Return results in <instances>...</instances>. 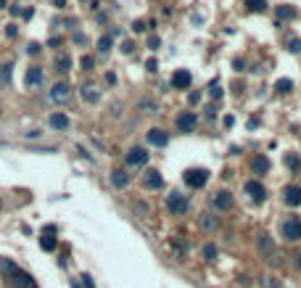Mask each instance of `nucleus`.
Instances as JSON below:
<instances>
[{
	"label": "nucleus",
	"mask_w": 301,
	"mask_h": 288,
	"mask_svg": "<svg viewBox=\"0 0 301 288\" xmlns=\"http://www.w3.org/2000/svg\"><path fill=\"white\" fill-rule=\"evenodd\" d=\"M3 6H6V0H0V8H3Z\"/></svg>",
	"instance_id": "nucleus-46"
},
{
	"label": "nucleus",
	"mask_w": 301,
	"mask_h": 288,
	"mask_svg": "<svg viewBox=\"0 0 301 288\" xmlns=\"http://www.w3.org/2000/svg\"><path fill=\"white\" fill-rule=\"evenodd\" d=\"M42 77H45V74H42L40 66H29L27 74H24V85L27 87H37V85H42Z\"/></svg>",
	"instance_id": "nucleus-17"
},
{
	"label": "nucleus",
	"mask_w": 301,
	"mask_h": 288,
	"mask_svg": "<svg viewBox=\"0 0 301 288\" xmlns=\"http://www.w3.org/2000/svg\"><path fill=\"white\" fill-rule=\"evenodd\" d=\"M11 77H13V64H0V90L11 87Z\"/></svg>",
	"instance_id": "nucleus-20"
},
{
	"label": "nucleus",
	"mask_w": 301,
	"mask_h": 288,
	"mask_svg": "<svg viewBox=\"0 0 301 288\" xmlns=\"http://www.w3.org/2000/svg\"><path fill=\"white\" fill-rule=\"evenodd\" d=\"M48 125H51L53 130H69V116L66 114H51V119H48Z\"/></svg>",
	"instance_id": "nucleus-21"
},
{
	"label": "nucleus",
	"mask_w": 301,
	"mask_h": 288,
	"mask_svg": "<svg viewBox=\"0 0 301 288\" xmlns=\"http://www.w3.org/2000/svg\"><path fill=\"white\" fill-rule=\"evenodd\" d=\"M269 166H272V164H269V156H264V154H257L251 159V172L253 175H267Z\"/></svg>",
	"instance_id": "nucleus-16"
},
{
	"label": "nucleus",
	"mask_w": 301,
	"mask_h": 288,
	"mask_svg": "<svg viewBox=\"0 0 301 288\" xmlns=\"http://www.w3.org/2000/svg\"><path fill=\"white\" fill-rule=\"evenodd\" d=\"M143 185H146L148 190H158V188H164V177L158 170H148L146 177H143Z\"/></svg>",
	"instance_id": "nucleus-14"
},
{
	"label": "nucleus",
	"mask_w": 301,
	"mask_h": 288,
	"mask_svg": "<svg viewBox=\"0 0 301 288\" xmlns=\"http://www.w3.org/2000/svg\"><path fill=\"white\" fill-rule=\"evenodd\" d=\"M169 82H172L174 90H188L190 85H193V74H190L188 69H177V71L172 74V80H169Z\"/></svg>",
	"instance_id": "nucleus-11"
},
{
	"label": "nucleus",
	"mask_w": 301,
	"mask_h": 288,
	"mask_svg": "<svg viewBox=\"0 0 301 288\" xmlns=\"http://www.w3.org/2000/svg\"><path fill=\"white\" fill-rule=\"evenodd\" d=\"M79 283H82L85 288H95V283H92V278H90V275H79Z\"/></svg>",
	"instance_id": "nucleus-34"
},
{
	"label": "nucleus",
	"mask_w": 301,
	"mask_h": 288,
	"mask_svg": "<svg viewBox=\"0 0 301 288\" xmlns=\"http://www.w3.org/2000/svg\"><path fill=\"white\" fill-rule=\"evenodd\" d=\"M209 95H212L214 101H217V98L222 101V87H219V82H212V87H209Z\"/></svg>",
	"instance_id": "nucleus-31"
},
{
	"label": "nucleus",
	"mask_w": 301,
	"mask_h": 288,
	"mask_svg": "<svg viewBox=\"0 0 301 288\" xmlns=\"http://www.w3.org/2000/svg\"><path fill=\"white\" fill-rule=\"evenodd\" d=\"M288 53H301V40L298 37H291L288 40Z\"/></svg>",
	"instance_id": "nucleus-29"
},
{
	"label": "nucleus",
	"mask_w": 301,
	"mask_h": 288,
	"mask_svg": "<svg viewBox=\"0 0 301 288\" xmlns=\"http://www.w3.org/2000/svg\"><path fill=\"white\" fill-rule=\"evenodd\" d=\"M40 51H42V48H40V45H37V42H32V45H29V53H32V56H37Z\"/></svg>",
	"instance_id": "nucleus-41"
},
{
	"label": "nucleus",
	"mask_w": 301,
	"mask_h": 288,
	"mask_svg": "<svg viewBox=\"0 0 301 288\" xmlns=\"http://www.w3.org/2000/svg\"><path fill=\"white\" fill-rule=\"evenodd\" d=\"M275 90H277V93H291V90H293V82H291V80H277V82H275Z\"/></svg>",
	"instance_id": "nucleus-28"
},
{
	"label": "nucleus",
	"mask_w": 301,
	"mask_h": 288,
	"mask_svg": "<svg viewBox=\"0 0 301 288\" xmlns=\"http://www.w3.org/2000/svg\"><path fill=\"white\" fill-rule=\"evenodd\" d=\"M79 66H82V71H90V69L95 66V61H92V56H82V61H79Z\"/></svg>",
	"instance_id": "nucleus-30"
},
{
	"label": "nucleus",
	"mask_w": 301,
	"mask_h": 288,
	"mask_svg": "<svg viewBox=\"0 0 301 288\" xmlns=\"http://www.w3.org/2000/svg\"><path fill=\"white\" fill-rule=\"evenodd\" d=\"M188 206H190V204H188V196H182V193H177V190L167 196V211H169V214L180 217V214H185V211H188Z\"/></svg>",
	"instance_id": "nucleus-5"
},
{
	"label": "nucleus",
	"mask_w": 301,
	"mask_h": 288,
	"mask_svg": "<svg viewBox=\"0 0 301 288\" xmlns=\"http://www.w3.org/2000/svg\"><path fill=\"white\" fill-rule=\"evenodd\" d=\"M201 256L206 262H217L219 259V249H217V244H203L201 246Z\"/></svg>",
	"instance_id": "nucleus-23"
},
{
	"label": "nucleus",
	"mask_w": 301,
	"mask_h": 288,
	"mask_svg": "<svg viewBox=\"0 0 301 288\" xmlns=\"http://www.w3.org/2000/svg\"><path fill=\"white\" fill-rule=\"evenodd\" d=\"M257 249L262 256H267L269 262H272V256H275V244H272V238H269L267 233H259L257 235Z\"/></svg>",
	"instance_id": "nucleus-13"
},
{
	"label": "nucleus",
	"mask_w": 301,
	"mask_h": 288,
	"mask_svg": "<svg viewBox=\"0 0 301 288\" xmlns=\"http://www.w3.org/2000/svg\"><path fill=\"white\" fill-rule=\"evenodd\" d=\"M6 35H8V37H16V24H8V29H6Z\"/></svg>",
	"instance_id": "nucleus-42"
},
{
	"label": "nucleus",
	"mask_w": 301,
	"mask_h": 288,
	"mask_svg": "<svg viewBox=\"0 0 301 288\" xmlns=\"http://www.w3.org/2000/svg\"><path fill=\"white\" fill-rule=\"evenodd\" d=\"M246 8L251 13H264L267 11V0H246Z\"/></svg>",
	"instance_id": "nucleus-25"
},
{
	"label": "nucleus",
	"mask_w": 301,
	"mask_h": 288,
	"mask_svg": "<svg viewBox=\"0 0 301 288\" xmlns=\"http://www.w3.org/2000/svg\"><path fill=\"white\" fill-rule=\"evenodd\" d=\"M243 193L248 196L251 204H264L267 201V188L262 185V180H248L243 185Z\"/></svg>",
	"instance_id": "nucleus-4"
},
{
	"label": "nucleus",
	"mask_w": 301,
	"mask_h": 288,
	"mask_svg": "<svg viewBox=\"0 0 301 288\" xmlns=\"http://www.w3.org/2000/svg\"><path fill=\"white\" fill-rule=\"evenodd\" d=\"M198 98H201V93H190V95H188L190 103H198Z\"/></svg>",
	"instance_id": "nucleus-43"
},
{
	"label": "nucleus",
	"mask_w": 301,
	"mask_h": 288,
	"mask_svg": "<svg viewBox=\"0 0 301 288\" xmlns=\"http://www.w3.org/2000/svg\"><path fill=\"white\" fill-rule=\"evenodd\" d=\"M111 45H114V35H103V37L98 40V51H101V53H108Z\"/></svg>",
	"instance_id": "nucleus-27"
},
{
	"label": "nucleus",
	"mask_w": 301,
	"mask_h": 288,
	"mask_svg": "<svg viewBox=\"0 0 301 288\" xmlns=\"http://www.w3.org/2000/svg\"><path fill=\"white\" fill-rule=\"evenodd\" d=\"M293 16H296V8H293V6H280V8H277V19L291 21Z\"/></svg>",
	"instance_id": "nucleus-26"
},
{
	"label": "nucleus",
	"mask_w": 301,
	"mask_h": 288,
	"mask_svg": "<svg viewBox=\"0 0 301 288\" xmlns=\"http://www.w3.org/2000/svg\"><path fill=\"white\" fill-rule=\"evenodd\" d=\"M158 45H161V40H158V37H151V40H148V48H151V51H158Z\"/></svg>",
	"instance_id": "nucleus-38"
},
{
	"label": "nucleus",
	"mask_w": 301,
	"mask_h": 288,
	"mask_svg": "<svg viewBox=\"0 0 301 288\" xmlns=\"http://www.w3.org/2000/svg\"><path fill=\"white\" fill-rule=\"evenodd\" d=\"M0 114H3V111H0Z\"/></svg>",
	"instance_id": "nucleus-47"
},
{
	"label": "nucleus",
	"mask_w": 301,
	"mask_h": 288,
	"mask_svg": "<svg viewBox=\"0 0 301 288\" xmlns=\"http://www.w3.org/2000/svg\"><path fill=\"white\" fill-rule=\"evenodd\" d=\"M280 238L288 244H298L301 241V220L296 214H288L280 220Z\"/></svg>",
	"instance_id": "nucleus-2"
},
{
	"label": "nucleus",
	"mask_w": 301,
	"mask_h": 288,
	"mask_svg": "<svg viewBox=\"0 0 301 288\" xmlns=\"http://www.w3.org/2000/svg\"><path fill=\"white\" fill-rule=\"evenodd\" d=\"M283 204L285 206H291V209H296V206H301V185L298 183H291V185H285L283 188Z\"/></svg>",
	"instance_id": "nucleus-8"
},
{
	"label": "nucleus",
	"mask_w": 301,
	"mask_h": 288,
	"mask_svg": "<svg viewBox=\"0 0 301 288\" xmlns=\"http://www.w3.org/2000/svg\"><path fill=\"white\" fill-rule=\"evenodd\" d=\"M233 204H235V199H233L230 190H217V193L212 196V209L217 211V214H219V211H230Z\"/></svg>",
	"instance_id": "nucleus-7"
},
{
	"label": "nucleus",
	"mask_w": 301,
	"mask_h": 288,
	"mask_svg": "<svg viewBox=\"0 0 301 288\" xmlns=\"http://www.w3.org/2000/svg\"><path fill=\"white\" fill-rule=\"evenodd\" d=\"M285 164H288V166H291V170H298V166H301L298 156H293V154H288V156H285Z\"/></svg>",
	"instance_id": "nucleus-32"
},
{
	"label": "nucleus",
	"mask_w": 301,
	"mask_h": 288,
	"mask_svg": "<svg viewBox=\"0 0 301 288\" xmlns=\"http://www.w3.org/2000/svg\"><path fill=\"white\" fill-rule=\"evenodd\" d=\"M182 180H185V185L188 188H203L206 183H209V170H203V166H193V170H188L185 175H182Z\"/></svg>",
	"instance_id": "nucleus-3"
},
{
	"label": "nucleus",
	"mask_w": 301,
	"mask_h": 288,
	"mask_svg": "<svg viewBox=\"0 0 301 288\" xmlns=\"http://www.w3.org/2000/svg\"><path fill=\"white\" fill-rule=\"evenodd\" d=\"M53 6L56 8H63V6H66V0H53Z\"/></svg>",
	"instance_id": "nucleus-44"
},
{
	"label": "nucleus",
	"mask_w": 301,
	"mask_h": 288,
	"mask_svg": "<svg viewBox=\"0 0 301 288\" xmlns=\"http://www.w3.org/2000/svg\"><path fill=\"white\" fill-rule=\"evenodd\" d=\"M72 288H85V285L79 283V278H77V280H72Z\"/></svg>",
	"instance_id": "nucleus-45"
},
{
	"label": "nucleus",
	"mask_w": 301,
	"mask_h": 288,
	"mask_svg": "<svg viewBox=\"0 0 301 288\" xmlns=\"http://www.w3.org/2000/svg\"><path fill=\"white\" fill-rule=\"evenodd\" d=\"M124 164L127 166H146L148 164V151L143 148V146H132L124 154Z\"/></svg>",
	"instance_id": "nucleus-6"
},
{
	"label": "nucleus",
	"mask_w": 301,
	"mask_h": 288,
	"mask_svg": "<svg viewBox=\"0 0 301 288\" xmlns=\"http://www.w3.org/2000/svg\"><path fill=\"white\" fill-rule=\"evenodd\" d=\"M146 140H148V146L164 148V146L169 143V132H167V130H161V127H151V130H148V135H146Z\"/></svg>",
	"instance_id": "nucleus-12"
},
{
	"label": "nucleus",
	"mask_w": 301,
	"mask_h": 288,
	"mask_svg": "<svg viewBox=\"0 0 301 288\" xmlns=\"http://www.w3.org/2000/svg\"><path fill=\"white\" fill-rule=\"evenodd\" d=\"M140 109H146V111H156V106H153L151 101H143V103H140Z\"/></svg>",
	"instance_id": "nucleus-40"
},
{
	"label": "nucleus",
	"mask_w": 301,
	"mask_h": 288,
	"mask_svg": "<svg viewBox=\"0 0 301 288\" xmlns=\"http://www.w3.org/2000/svg\"><path fill=\"white\" fill-rule=\"evenodd\" d=\"M56 71H61V74L72 71V56L69 53H58L56 56Z\"/></svg>",
	"instance_id": "nucleus-22"
},
{
	"label": "nucleus",
	"mask_w": 301,
	"mask_h": 288,
	"mask_svg": "<svg viewBox=\"0 0 301 288\" xmlns=\"http://www.w3.org/2000/svg\"><path fill=\"white\" fill-rule=\"evenodd\" d=\"M135 209L140 211V214H143V217H148V214H151V209H148L146 204H135Z\"/></svg>",
	"instance_id": "nucleus-37"
},
{
	"label": "nucleus",
	"mask_w": 301,
	"mask_h": 288,
	"mask_svg": "<svg viewBox=\"0 0 301 288\" xmlns=\"http://www.w3.org/2000/svg\"><path fill=\"white\" fill-rule=\"evenodd\" d=\"M53 233H56V227L48 225L45 233L40 235V249H42V251H53V249H56V238H53Z\"/></svg>",
	"instance_id": "nucleus-18"
},
{
	"label": "nucleus",
	"mask_w": 301,
	"mask_h": 288,
	"mask_svg": "<svg viewBox=\"0 0 301 288\" xmlns=\"http://www.w3.org/2000/svg\"><path fill=\"white\" fill-rule=\"evenodd\" d=\"M82 98H85L87 103H95V101H98V98H101V93H98V87H92V85H85V87H82Z\"/></svg>",
	"instance_id": "nucleus-24"
},
{
	"label": "nucleus",
	"mask_w": 301,
	"mask_h": 288,
	"mask_svg": "<svg viewBox=\"0 0 301 288\" xmlns=\"http://www.w3.org/2000/svg\"><path fill=\"white\" fill-rule=\"evenodd\" d=\"M0 272H3V278L8 280L11 288H37V280L32 278L27 270H21L19 265L6 259V256H0Z\"/></svg>",
	"instance_id": "nucleus-1"
},
{
	"label": "nucleus",
	"mask_w": 301,
	"mask_h": 288,
	"mask_svg": "<svg viewBox=\"0 0 301 288\" xmlns=\"http://www.w3.org/2000/svg\"><path fill=\"white\" fill-rule=\"evenodd\" d=\"M291 259H293V262H291V265H293V270H296V272H301V249H298V251H293Z\"/></svg>",
	"instance_id": "nucleus-33"
},
{
	"label": "nucleus",
	"mask_w": 301,
	"mask_h": 288,
	"mask_svg": "<svg viewBox=\"0 0 301 288\" xmlns=\"http://www.w3.org/2000/svg\"><path fill=\"white\" fill-rule=\"evenodd\" d=\"M174 125H177V132H185L188 135V132H193L198 127V116L193 111H182V114H177Z\"/></svg>",
	"instance_id": "nucleus-10"
},
{
	"label": "nucleus",
	"mask_w": 301,
	"mask_h": 288,
	"mask_svg": "<svg viewBox=\"0 0 301 288\" xmlns=\"http://www.w3.org/2000/svg\"><path fill=\"white\" fill-rule=\"evenodd\" d=\"M146 69H148V71H158V61H156V58H148V61H146Z\"/></svg>",
	"instance_id": "nucleus-36"
},
{
	"label": "nucleus",
	"mask_w": 301,
	"mask_h": 288,
	"mask_svg": "<svg viewBox=\"0 0 301 288\" xmlns=\"http://www.w3.org/2000/svg\"><path fill=\"white\" fill-rule=\"evenodd\" d=\"M132 51H135V45H132L130 40H124V42H122V53H127V56H130Z\"/></svg>",
	"instance_id": "nucleus-35"
},
{
	"label": "nucleus",
	"mask_w": 301,
	"mask_h": 288,
	"mask_svg": "<svg viewBox=\"0 0 301 288\" xmlns=\"http://www.w3.org/2000/svg\"><path fill=\"white\" fill-rule=\"evenodd\" d=\"M51 98H53L56 103L69 101V98H72V87H69L66 82H56V85H53V90H51Z\"/></svg>",
	"instance_id": "nucleus-15"
},
{
	"label": "nucleus",
	"mask_w": 301,
	"mask_h": 288,
	"mask_svg": "<svg viewBox=\"0 0 301 288\" xmlns=\"http://www.w3.org/2000/svg\"><path fill=\"white\" fill-rule=\"evenodd\" d=\"M111 185H114L117 190H124L127 185H130V175H127V170H114L111 172Z\"/></svg>",
	"instance_id": "nucleus-19"
},
{
	"label": "nucleus",
	"mask_w": 301,
	"mask_h": 288,
	"mask_svg": "<svg viewBox=\"0 0 301 288\" xmlns=\"http://www.w3.org/2000/svg\"><path fill=\"white\" fill-rule=\"evenodd\" d=\"M132 32H146V21H135L132 24Z\"/></svg>",
	"instance_id": "nucleus-39"
},
{
	"label": "nucleus",
	"mask_w": 301,
	"mask_h": 288,
	"mask_svg": "<svg viewBox=\"0 0 301 288\" xmlns=\"http://www.w3.org/2000/svg\"><path fill=\"white\" fill-rule=\"evenodd\" d=\"M219 225H222V220H219L217 211H203V214H198V227L203 233H217Z\"/></svg>",
	"instance_id": "nucleus-9"
}]
</instances>
